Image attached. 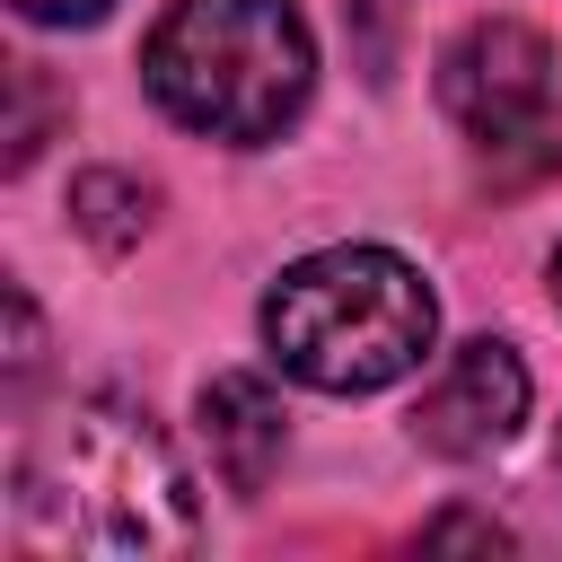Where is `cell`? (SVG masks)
I'll use <instances>...</instances> for the list:
<instances>
[{
  "mask_svg": "<svg viewBox=\"0 0 562 562\" xmlns=\"http://www.w3.org/2000/svg\"><path fill=\"white\" fill-rule=\"evenodd\" d=\"M202 439H211V465H220V483H228L237 501H255V492L272 483L281 448H290L281 395H272L263 378H246V369L211 378V386H202Z\"/></svg>",
  "mask_w": 562,
  "mask_h": 562,
  "instance_id": "obj_6",
  "label": "cell"
},
{
  "mask_svg": "<svg viewBox=\"0 0 562 562\" xmlns=\"http://www.w3.org/2000/svg\"><path fill=\"white\" fill-rule=\"evenodd\" d=\"M430 325H439V307H430L422 272L386 246H325V255L290 263L263 299L272 360L325 395L395 386L404 369H422Z\"/></svg>",
  "mask_w": 562,
  "mask_h": 562,
  "instance_id": "obj_2",
  "label": "cell"
},
{
  "mask_svg": "<svg viewBox=\"0 0 562 562\" xmlns=\"http://www.w3.org/2000/svg\"><path fill=\"white\" fill-rule=\"evenodd\" d=\"M422 544H509V536H501V527H483V518H439Z\"/></svg>",
  "mask_w": 562,
  "mask_h": 562,
  "instance_id": "obj_11",
  "label": "cell"
},
{
  "mask_svg": "<svg viewBox=\"0 0 562 562\" xmlns=\"http://www.w3.org/2000/svg\"><path fill=\"white\" fill-rule=\"evenodd\" d=\"M9 492H18V518L26 536L44 544H70V553H176L193 544V483H184V457L167 448V430L123 404V395H79L61 404L53 422H35L18 439V465H9Z\"/></svg>",
  "mask_w": 562,
  "mask_h": 562,
  "instance_id": "obj_1",
  "label": "cell"
},
{
  "mask_svg": "<svg viewBox=\"0 0 562 562\" xmlns=\"http://www.w3.org/2000/svg\"><path fill=\"white\" fill-rule=\"evenodd\" d=\"M70 220H79V237H97L105 255H123V246L149 228V184H140V176L97 167V176H79V184H70Z\"/></svg>",
  "mask_w": 562,
  "mask_h": 562,
  "instance_id": "obj_7",
  "label": "cell"
},
{
  "mask_svg": "<svg viewBox=\"0 0 562 562\" xmlns=\"http://www.w3.org/2000/svg\"><path fill=\"white\" fill-rule=\"evenodd\" d=\"M439 105L474 140L492 184H536L562 167V61L518 18H474L439 53Z\"/></svg>",
  "mask_w": 562,
  "mask_h": 562,
  "instance_id": "obj_4",
  "label": "cell"
},
{
  "mask_svg": "<svg viewBox=\"0 0 562 562\" xmlns=\"http://www.w3.org/2000/svg\"><path fill=\"white\" fill-rule=\"evenodd\" d=\"M351 9H360V18H395V0H351Z\"/></svg>",
  "mask_w": 562,
  "mask_h": 562,
  "instance_id": "obj_12",
  "label": "cell"
},
{
  "mask_svg": "<svg viewBox=\"0 0 562 562\" xmlns=\"http://www.w3.org/2000/svg\"><path fill=\"white\" fill-rule=\"evenodd\" d=\"M527 422V369H518V351L509 342H457L448 351V369L422 386V404H413V439L422 448H439V457H492L509 430Z\"/></svg>",
  "mask_w": 562,
  "mask_h": 562,
  "instance_id": "obj_5",
  "label": "cell"
},
{
  "mask_svg": "<svg viewBox=\"0 0 562 562\" xmlns=\"http://www.w3.org/2000/svg\"><path fill=\"white\" fill-rule=\"evenodd\" d=\"M9 88H18V123H9V176H18V167H35V149H44V70L18 61Z\"/></svg>",
  "mask_w": 562,
  "mask_h": 562,
  "instance_id": "obj_8",
  "label": "cell"
},
{
  "mask_svg": "<svg viewBox=\"0 0 562 562\" xmlns=\"http://www.w3.org/2000/svg\"><path fill=\"white\" fill-rule=\"evenodd\" d=\"M140 70H149V97L184 132L255 149L307 105L316 44L290 0H176L149 35Z\"/></svg>",
  "mask_w": 562,
  "mask_h": 562,
  "instance_id": "obj_3",
  "label": "cell"
},
{
  "mask_svg": "<svg viewBox=\"0 0 562 562\" xmlns=\"http://www.w3.org/2000/svg\"><path fill=\"white\" fill-rule=\"evenodd\" d=\"M18 18H35V26H97L114 0H9Z\"/></svg>",
  "mask_w": 562,
  "mask_h": 562,
  "instance_id": "obj_10",
  "label": "cell"
},
{
  "mask_svg": "<svg viewBox=\"0 0 562 562\" xmlns=\"http://www.w3.org/2000/svg\"><path fill=\"white\" fill-rule=\"evenodd\" d=\"M553 307H562V246H553Z\"/></svg>",
  "mask_w": 562,
  "mask_h": 562,
  "instance_id": "obj_13",
  "label": "cell"
},
{
  "mask_svg": "<svg viewBox=\"0 0 562 562\" xmlns=\"http://www.w3.org/2000/svg\"><path fill=\"white\" fill-rule=\"evenodd\" d=\"M35 360H44V325H35V299H26V290H9V378L26 386V378H35Z\"/></svg>",
  "mask_w": 562,
  "mask_h": 562,
  "instance_id": "obj_9",
  "label": "cell"
}]
</instances>
